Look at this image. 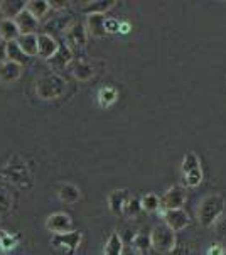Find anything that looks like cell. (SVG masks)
I'll return each mask as SVG.
<instances>
[{"mask_svg": "<svg viewBox=\"0 0 226 255\" xmlns=\"http://www.w3.org/2000/svg\"><path fill=\"white\" fill-rule=\"evenodd\" d=\"M225 211V198L220 194H208L198 208V220L204 228L213 227Z\"/></svg>", "mask_w": 226, "mask_h": 255, "instance_id": "cell-1", "label": "cell"}, {"mask_svg": "<svg viewBox=\"0 0 226 255\" xmlns=\"http://www.w3.org/2000/svg\"><path fill=\"white\" fill-rule=\"evenodd\" d=\"M68 83L58 75H46L36 81V93L42 100H56L66 93Z\"/></svg>", "mask_w": 226, "mask_h": 255, "instance_id": "cell-2", "label": "cell"}, {"mask_svg": "<svg viewBox=\"0 0 226 255\" xmlns=\"http://www.w3.org/2000/svg\"><path fill=\"white\" fill-rule=\"evenodd\" d=\"M150 235V247L159 254H171L177 247V235L171 230L167 225H157L152 228Z\"/></svg>", "mask_w": 226, "mask_h": 255, "instance_id": "cell-3", "label": "cell"}, {"mask_svg": "<svg viewBox=\"0 0 226 255\" xmlns=\"http://www.w3.org/2000/svg\"><path fill=\"white\" fill-rule=\"evenodd\" d=\"M63 34H64V46H66L73 54L83 53L86 41H88V34H86V27L83 22H80V20H71V22H68Z\"/></svg>", "mask_w": 226, "mask_h": 255, "instance_id": "cell-4", "label": "cell"}, {"mask_svg": "<svg viewBox=\"0 0 226 255\" xmlns=\"http://www.w3.org/2000/svg\"><path fill=\"white\" fill-rule=\"evenodd\" d=\"M81 240H83V233L78 230H71L66 233H59V235L53 237V247L61 250V252L73 255L78 250V247L81 245Z\"/></svg>", "mask_w": 226, "mask_h": 255, "instance_id": "cell-5", "label": "cell"}, {"mask_svg": "<svg viewBox=\"0 0 226 255\" xmlns=\"http://www.w3.org/2000/svg\"><path fill=\"white\" fill-rule=\"evenodd\" d=\"M186 205V189L181 186H172L166 194L160 198V208L166 210H179Z\"/></svg>", "mask_w": 226, "mask_h": 255, "instance_id": "cell-6", "label": "cell"}, {"mask_svg": "<svg viewBox=\"0 0 226 255\" xmlns=\"http://www.w3.org/2000/svg\"><path fill=\"white\" fill-rule=\"evenodd\" d=\"M162 218H164V223H166L167 227L171 228V230H174V232L184 230V228L191 223V218H189L188 211H186L184 208L162 211Z\"/></svg>", "mask_w": 226, "mask_h": 255, "instance_id": "cell-7", "label": "cell"}, {"mask_svg": "<svg viewBox=\"0 0 226 255\" xmlns=\"http://www.w3.org/2000/svg\"><path fill=\"white\" fill-rule=\"evenodd\" d=\"M46 228L49 232H53L54 235L71 232L73 230V220H71V217H69L68 213H64V211H56V213L47 217Z\"/></svg>", "mask_w": 226, "mask_h": 255, "instance_id": "cell-8", "label": "cell"}, {"mask_svg": "<svg viewBox=\"0 0 226 255\" xmlns=\"http://www.w3.org/2000/svg\"><path fill=\"white\" fill-rule=\"evenodd\" d=\"M58 41L51 34H39L37 36V56H41L46 61H49L53 58L56 51H58Z\"/></svg>", "mask_w": 226, "mask_h": 255, "instance_id": "cell-9", "label": "cell"}, {"mask_svg": "<svg viewBox=\"0 0 226 255\" xmlns=\"http://www.w3.org/2000/svg\"><path fill=\"white\" fill-rule=\"evenodd\" d=\"M105 20H107V15L105 14H91V15H86V22H85L86 34H90L91 37H97V39L105 37L107 36Z\"/></svg>", "mask_w": 226, "mask_h": 255, "instance_id": "cell-10", "label": "cell"}, {"mask_svg": "<svg viewBox=\"0 0 226 255\" xmlns=\"http://www.w3.org/2000/svg\"><path fill=\"white\" fill-rule=\"evenodd\" d=\"M14 22L20 34H36L39 29V20L30 14L27 8H24V10L15 17Z\"/></svg>", "mask_w": 226, "mask_h": 255, "instance_id": "cell-11", "label": "cell"}, {"mask_svg": "<svg viewBox=\"0 0 226 255\" xmlns=\"http://www.w3.org/2000/svg\"><path fill=\"white\" fill-rule=\"evenodd\" d=\"M116 5V2L113 0H88V2H81L80 8L83 10V14H107L108 10H112Z\"/></svg>", "mask_w": 226, "mask_h": 255, "instance_id": "cell-12", "label": "cell"}, {"mask_svg": "<svg viewBox=\"0 0 226 255\" xmlns=\"http://www.w3.org/2000/svg\"><path fill=\"white\" fill-rule=\"evenodd\" d=\"M130 193L127 189H115L108 194V208L113 215H123V206L128 201Z\"/></svg>", "mask_w": 226, "mask_h": 255, "instance_id": "cell-13", "label": "cell"}, {"mask_svg": "<svg viewBox=\"0 0 226 255\" xmlns=\"http://www.w3.org/2000/svg\"><path fill=\"white\" fill-rule=\"evenodd\" d=\"M73 56H75V54H73L66 46L61 44L58 47V51H56V54L47 63H49L54 70H63V68H66L68 64L73 63Z\"/></svg>", "mask_w": 226, "mask_h": 255, "instance_id": "cell-14", "label": "cell"}, {"mask_svg": "<svg viewBox=\"0 0 226 255\" xmlns=\"http://www.w3.org/2000/svg\"><path fill=\"white\" fill-rule=\"evenodd\" d=\"M24 8H25V2H22V0H2L0 2V14L3 15V19L14 20Z\"/></svg>", "mask_w": 226, "mask_h": 255, "instance_id": "cell-15", "label": "cell"}, {"mask_svg": "<svg viewBox=\"0 0 226 255\" xmlns=\"http://www.w3.org/2000/svg\"><path fill=\"white\" fill-rule=\"evenodd\" d=\"M20 73H22V66L12 61H5L0 66V81L2 83H14L20 78Z\"/></svg>", "mask_w": 226, "mask_h": 255, "instance_id": "cell-16", "label": "cell"}, {"mask_svg": "<svg viewBox=\"0 0 226 255\" xmlns=\"http://www.w3.org/2000/svg\"><path fill=\"white\" fill-rule=\"evenodd\" d=\"M59 200L66 205H75V203L80 201L81 198V191L78 189V186L71 184V183H64L59 186V191H58Z\"/></svg>", "mask_w": 226, "mask_h": 255, "instance_id": "cell-17", "label": "cell"}, {"mask_svg": "<svg viewBox=\"0 0 226 255\" xmlns=\"http://www.w3.org/2000/svg\"><path fill=\"white\" fill-rule=\"evenodd\" d=\"M15 42L22 49V53L29 56V58L37 54V34H20Z\"/></svg>", "mask_w": 226, "mask_h": 255, "instance_id": "cell-18", "label": "cell"}, {"mask_svg": "<svg viewBox=\"0 0 226 255\" xmlns=\"http://www.w3.org/2000/svg\"><path fill=\"white\" fill-rule=\"evenodd\" d=\"M71 73H73V76H75L76 80H80V81H90L91 78L95 76V68L91 66L88 61H83V59H81V61L73 63Z\"/></svg>", "mask_w": 226, "mask_h": 255, "instance_id": "cell-19", "label": "cell"}, {"mask_svg": "<svg viewBox=\"0 0 226 255\" xmlns=\"http://www.w3.org/2000/svg\"><path fill=\"white\" fill-rule=\"evenodd\" d=\"M20 36L19 29H17L15 22L12 19H2L0 20V39L3 42H12L17 41V37Z\"/></svg>", "mask_w": 226, "mask_h": 255, "instance_id": "cell-20", "label": "cell"}, {"mask_svg": "<svg viewBox=\"0 0 226 255\" xmlns=\"http://www.w3.org/2000/svg\"><path fill=\"white\" fill-rule=\"evenodd\" d=\"M5 51H7V61L17 63L19 66H24V64L29 61V56H25L22 53V49L17 46L15 41L5 42Z\"/></svg>", "mask_w": 226, "mask_h": 255, "instance_id": "cell-21", "label": "cell"}, {"mask_svg": "<svg viewBox=\"0 0 226 255\" xmlns=\"http://www.w3.org/2000/svg\"><path fill=\"white\" fill-rule=\"evenodd\" d=\"M25 8H27L37 20H41L42 17H46L47 12L51 10V5H49V0H29V2H25Z\"/></svg>", "mask_w": 226, "mask_h": 255, "instance_id": "cell-22", "label": "cell"}, {"mask_svg": "<svg viewBox=\"0 0 226 255\" xmlns=\"http://www.w3.org/2000/svg\"><path fill=\"white\" fill-rule=\"evenodd\" d=\"M123 242H121L118 232H112L105 244V249H103V255H123Z\"/></svg>", "mask_w": 226, "mask_h": 255, "instance_id": "cell-23", "label": "cell"}, {"mask_svg": "<svg viewBox=\"0 0 226 255\" xmlns=\"http://www.w3.org/2000/svg\"><path fill=\"white\" fill-rule=\"evenodd\" d=\"M7 169H12L15 172V174H12V176H7L10 183H14L17 186H25V179H27V176H29V171H27V167H25L24 164L12 161L7 166Z\"/></svg>", "mask_w": 226, "mask_h": 255, "instance_id": "cell-24", "label": "cell"}, {"mask_svg": "<svg viewBox=\"0 0 226 255\" xmlns=\"http://www.w3.org/2000/svg\"><path fill=\"white\" fill-rule=\"evenodd\" d=\"M140 205L142 210L147 213H155L160 210V196H157L155 193H145L140 198Z\"/></svg>", "mask_w": 226, "mask_h": 255, "instance_id": "cell-25", "label": "cell"}, {"mask_svg": "<svg viewBox=\"0 0 226 255\" xmlns=\"http://www.w3.org/2000/svg\"><path fill=\"white\" fill-rule=\"evenodd\" d=\"M194 169H201V159H199V155L196 152H186L181 164L182 174H188V172Z\"/></svg>", "mask_w": 226, "mask_h": 255, "instance_id": "cell-26", "label": "cell"}, {"mask_svg": "<svg viewBox=\"0 0 226 255\" xmlns=\"http://www.w3.org/2000/svg\"><path fill=\"white\" fill-rule=\"evenodd\" d=\"M116 97H118V95H116L115 88H112V86H103L98 93V102L102 107H108L116 100Z\"/></svg>", "mask_w": 226, "mask_h": 255, "instance_id": "cell-27", "label": "cell"}, {"mask_svg": "<svg viewBox=\"0 0 226 255\" xmlns=\"http://www.w3.org/2000/svg\"><path fill=\"white\" fill-rule=\"evenodd\" d=\"M135 252H147L150 247V235L149 233H137L135 237H133V247H132Z\"/></svg>", "mask_w": 226, "mask_h": 255, "instance_id": "cell-28", "label": "cell"}, {"mask_svg": "<svg viewBox=\"0 0 226 255\" xmlns=\"http://www.w3.org/2000/svg\"><path fill=\"white\" fill-rule=\"evenodd\" d=\"M140 211H142L140 198H132V196H130L128 201L125 203V206H123V215H125V217H128V218H133V217H137Z\"/></svg>", "mask_w": 226, "mask_h": 255, "instance_id": "cell-29", "label": "cell"}, {"mask_svg": "<svg viewBox=\"0 0 226 255\" xmlns=\"http://www.w3.org/2000/svg\"><path fill=\"white\" fill-rule=\"evenodd\" d=\"M203 178H204V174H203V167H201V169H194L188 172V174H184V183L186 186H189V188H198V186L203 183Z\"/></svg>", "mask_w": 226, "mask_h": 255, "instance_id": "cell-30", "label": "cell"}, {"mask_svg": "<svg viewBox=\"0 0 226 255\" xmlns=\"http://www.w3.org/2000/svg\"><path fill=\"white\" fill-rule=\"evenodd\" d=\"M17 245V239L10 233L0 230V249L2 250H12Z\"/></svg>", "mask_w": 226, "mask_h": 255, "instance_id": "cell-31", "label": "cell"}, {"mask_svg": "<svg viewBox=\"0 0 226 255\" xmlns=\"http://www.w3.org/2000/svg\"><path fill=\"white\" fill-rule=\"evenodd\" d=\"M10 208H12V196L3 188H0V213H7Z\"/></svg>", "mask_w": 226, "mask_h": 255, "instance_id": "cell-32", "label": "cell"}, {"mask_svg": "<svg viewBox=\"0 0 226 255\" xmlns=\"http://www.w3.org/2000/svg\"><path fill=\"white\" fill-rule=\"evenodd\" d=\"M105 31H107V34H116L120 31V22L116 19H113V17H107Z\"/></svg>", "mask_w": 226, "mask_h": 255, "instance_id": "cell-33", "label": "cell"}, {"mask_svg": "<svg viewBox=\"0 0 226 255\" xmlns=\"http://www.w3.org/2000/svg\"><path fill=\"white\" fill-rule=\"evenodd\" d=\"M208 255H225V249L221 244H213L210 249H208Z\"/></svg>", "mask_w": 226, "mask_h": 255, "instance_id": "cell-34", "label": "cell"}, {"mask_svg": "<svg viewBox=\"0 0 226 255\" xmlns=\"http://www.w3.org/2000/svg\"><path fill=\"white\" fill-rule=\"evenodd\" d=\"M7 61V51H5V42H0V66Z\"/></svg>", "mask_w": 226, "mask_h": 255, "instance_id": "cell-35", "label": "cell"}, {"mask_svg": "<svg viewBox=\"0 0 226 255\" xmlns=\"http://www.w3.org/2000/svg\"><path fill=\"white\" fill-rule=\"evenodd\" d=\"M130 31H132V25H130L128 22H120V31L121 34H128Z\"/></svg>", "mask_w": 226, "mask_h": 255, "instance_id": "cell-36", "label": "cell"}, {"mask_svg": "<svg viewBox=\"0 0 226 255\" xmlns=\"http://www.w3.org/2000/svg\"><path fill=\"white\" fill-rule=\"evenodd\" d=\"M51 8H61V7H68V2H49Z\"/></svg>", "mask_w": 226, "mask_h": 255, "instance_id": "cell-37", "label": "cell"}, {"mask_svg": "<svg viewBox=\"0 0 226 255\" xmlns=\"http://www.w3.org/2000/svg\"><path fill=\"white\" fill-rule=\"evenodd\" d=\"M123 255H137V252L133 249H123Z\"/></svg>", "mask_w": 226, "mask_h": 255, "instance_id": "cell-38", "label": "cell"}, {"mask_svg": "<svg viewBox=\"0 0 226 255\" xmlns=\"http://www.w3.org/2000/svg\"><path fill=\"white\" fill-rule=\"evenodd\" d=\"M0 42H2V39H0Z\"/></svg>", "mask_w": 226, "mask_h": 255, "instance_id": "cell-39", "label": "cell"}]
</instances>
